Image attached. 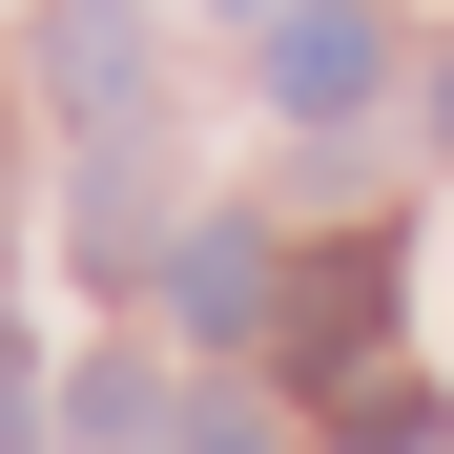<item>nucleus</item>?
Segmentation results:
<instances>
[{
  "instance_id": "1",
  "label": "nucleus",
  "mask_w": 454,
  "mask_h": 454,
  "mask_svg": "<svg viewBox=\"0 0 454 454\" xmlns=\"http://www.w3.org/2000/svg\"><path fill=\"white\" fill-rule=\"evenodd\" d=\"M372 351H393V227L310 248V269H289V310H269V372H289V393H372Z\"/></svg>"
},
{
  "instance_id": "2",
  "label": "nucleus",
  "mask_w": 454,
  "mask_h": 454,
  "mask_svg": "<svg viewBox=\"0 0 454 454\" xmlns=\"http://www.w3.org/2000/svg\"><path fill=\"white\" fill-rule=\"evenodd\" d=\"M166 310H186L207 351H269V310H289V269H269V227H248V207H207L186 248H166Z\"/></svg>"
},
{
  "instance_id": "3",
  "label": "nucleus",
  "mask_w": 454,
  "mask_h": 454,
  "mask_svg": "<svg viewBox=\"0 0 454 454\" xmlns=\"http://www.w3.org/2000/svg\"><path fill=\"white\" fill-rule=\"evenodd\" d=\"M372 83H393V42H372L351 0H289V21H269V104H289V124H351Z\"/></svg>"
},
{
  "instance_id": "4",
  "label": "nucleus",
  "mask_w": 454,
  "mask_h": 454,
  "mask_svg": "<svg viewBox=\"0 0 454 454\" xmlns=\"http://www.w3.org/2000/svg\"><path fill=\"white\" fill-rule=\"evenodd\" d=\"M42 83H62V124H145V21L124 0H62L42 21Z\"/></svg>"
},
{
  "instance_id": "5",
  "label": "nucleus",
  "mask_w": 454,
  "mask_h": 454,
  "mask_svg": "<svg viewBox=\"0 0 454 454\" xmlns=\"http://www.w3.org/2000/svg\"><path fill=\"white\" fill-rule=\"evenodd\" d=\"M62 434H83V454H166V393H145V372L104 351V372H83V393H62Z\"/></svg>"
},
{
  "instance_id": "6",
  "label": "nucleus",
  "mask_w": 454,
  "mask_h": 454,
  "mask_svg": "<svg viewBox=\"0 0 454 454\" xmlns=\"http://www.w3.org/2000/svg\"><path fill=\"white\" fill-rule=\"evenodd\" d=\"M166 454H269V413H248V393H207V413H166Z\"/></svg>"
},
{
  "instance_id": "7",
  "label": "nucleus",
  "mask_w": 454,
  "mask_h": 454,
  "mask_svg": "<svg viewBox=\"0 0 454 454\" xmlns=\"http://www.w3.org/2000/svg\"><path fill=\"white\" fill-rule=\"evenodd\" d=\"M372 454H454V413H393V434H372Z\"/></svg>"
},
{
  "instance_id": "8",
  "label": "nucleus",
  "mask_w": 454,
  "mask_h": 454,
  "mask_svg": "<svg viewBox=\"0 0 454 454\" xmlns=\"http://www.w3.org/2000/svg\"><path fill=\"white\" fill-rule=\"evenodd\" d=\"M0 454H42V413H21V372H0Z\"/></svg>"
},
{
  "instance_id": "9",
  "label": "nucleus",
  "mask_w": 454,
  "mask_h": 454,
  "mask_svg": "<svg viewBox=\"0 0 454 454\" xmlns=\"http://www.w3.org/2000/svg\"><path fill=\"white\" fill-rule=\"evenodd\" d=\"M434 145H454V62H434Z\"/></svg>"
}]
</instances>
